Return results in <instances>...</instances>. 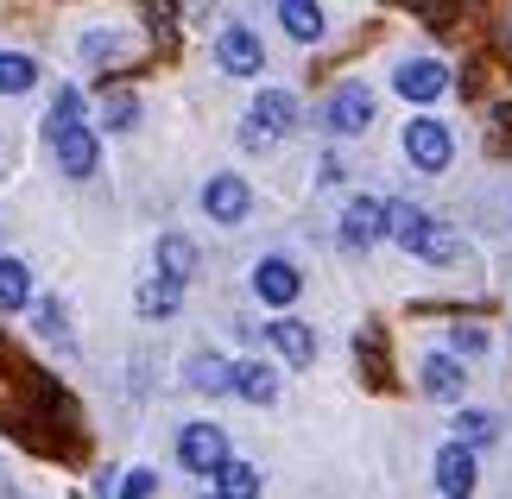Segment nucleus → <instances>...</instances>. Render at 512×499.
<instances>
[{
	"mask_svg": "<svg viewBox=\"0 0 512 499\" xmlns=\"http://www.w3.org/2000/svg\"><path fill=\"white\" fill-rule=\"evenodd\" d=\"M475 487H481L475 449L443 443V449H437V493H443V499H475Z\"/></svg>",
	"mask_w": 512,
	"mask_h": 499,
	"instance_id": "obj_7",
	"label": "nucleus"
},
{
	"mask_svg": "<svg viewBox=\"0 0 512 499\" xmlns=\"http://www.w3.org/2000/svg\"><path fill=\"white\" fill-rule=\"evenodd\" d=\"M209 493H215V499H260V468H253V462H228V468L209 481Z\"/></svg>",
	"mask_w": 512,
	"mask_h": 499,
	"instance_id": "obj_19",
	"label": "nucleus"
},
{
	"mask_svg": "<svg viewBox=\"0 0 512 499\" xmlns=\"http://www.w3.org/2000/svg\"><path fill=\"white\" fill-rule=\"evenodd\" d=\"M38 83V64L26 51H0V95H26Z\"/></svg>",
	"mask_w": 512,
	"mask_h": 499,
	"instance_id": "obj_22",
	"label": "nucleus"
},
{
	"mask_svg": "<svg viewBox=\"0 0 512 499\" xmlns=\"http://www.w3.org/2000/svg\"><path fill=\"white\" fill-rule=\"evenodd\" d=\"M253 291H260V304H272V310H285L291 297L304 291V272L291 266L285 253H266L260 266H253Z\"/></svg>",
	"mask_w": 512,
	"mask_h": 499,
	"instance_id": "obj_6",
	"label": "nucleus"
},
{
	"mask_svg": "<svg viewBox=\"0 0 512 499\" xmlns=\"http://www.w3.org/2000/svg\"><path fill=\"white\" fill-rule=\"evenodd\" d=\"M323 121H329V133H367V121H373V89L367 83H342L336 95H329Z\"/></svg>",
	"mask_w": 512,
	"mask_h": 499,
	"instance_id": "obj_9",
	"label": "nucleus"
},
{
	"mask_svg": "<svg viewBox=\"0 0 512 499\" xmlns=\"http://www.w3.org/2000/svg\"><path fill=\"white\" fill-rule=\"evenodd\" d=\"M51 152H57V165H64V177H89L95 158H102V146H95L89 127H70L64 139H51Z\"/></svg>",
	"mask_w": 512,
	"mask_h": 499,
	"instance_id": "obj_12",
	"label": "nucleus"
},
{
	"mask_svg": "<svg viewBox=\"0 0 512 499\" xmlns=\"http://www.w3.org/2000/svg\"><path fill=\"white\" fill-rule=\"evenodd\" d=\"M70 127H83V89H57L51 121H45V139H64Z\"/></svg>",
	"mask_w": 512,
	"mask_h": 499,
	"instance_id": "obj_23",
	"label": "nucleus"
},
{
	"mask_svg": "<svg viewBox=\"0 0 512 499\" xmlns=\"http://www.w3.org/2000/svg\"><path fill=\"white\" fill-rule=\"evenodd\" d=\"M177 455H184V468H190V474H209V481L234 462L222 424H184V436H177Z\"/></svg>",
	"mask_w": 512,
	"mask_h": 499,
	"instance_id": "obj_4",
	"label": "nucleus"
},
{
	"mask_svg": "<svg viewBox=\"0 0 512 499\" xmlns=\"http://www.w3.org/2000/svg\"><path fill=\"white\" fill-rule=\"evenodd\" d=\"M392 89H399L405 102H437V95L449 89V70L437 64V57H405V64L392 70Z\"/></svg>",
	"mask_w": 512,
	"mask_h": 499,
	"instance_id": "obj_8",
	"label": "nucleus"
},
{
	"mask_svg": "<svg viewBox=\"0 0 512 499\" xmlns=\"http://www.w3.org/2000/svg\"><path fill=\"white\" fill-rule=\"evenodd\" d=\"M133 304H140V316H171L177 304H184V285H171V278L152 272L140 291H133Z\"/></svg>",
	"mask_w": 512,
	"mask_h": 499,
	"instance_id": "obj_20",
	"label": "nucleus"
},
{
	"mask_svg": "<svg viewBox=\"0 0 512 499\" xmlns=\"http://www.w3.org/2000/svg\"><path fill=\"white\" fill-rule=\"evenodd\" d=\"M500 436V417L494 411H456V443L475 449V443H494Z\"/></svg>",
	"mask_w": 512,
	"mask_h": 499,
	"instance_id": "obj_25",
	"label": "nucleus"
},
{
	"mask_svg": "<svg viewBox=\"0 0 512 499\" xmlns=\"http://www.w3.org/2000/svg\"><path fill=\"white\" fill-rule=\"evenodd\" d=\"M430 228V215L418 209V203H405V196H392V203H386V234H392V241H399L405 253L411 247H418V234Z\"/></svg>",
	"mask_w": 512,
	"mask_h": 499,
	"instance_id": "obj_14",
	"label": "nucleus"
},
{
	"mask_svg": "<svg viewBox=\"0 0 512 499\" xmlns=\"http://www.w3.org/2000/svg\"><path fill=\"white\" fill-rule=\"evenodd\" d=\"M462 386H468V373H462L456 354H430L424 361V392L430 398H462Z\"/></svg>",
	"mask_w": 512,
	"mask_h": 499,
	"instance_id": "obj_16",
	"label": "nucleus"
},
{
	"mask_svg": "<svg viewBox=\"0 0 512 499\" xmlns=\"http://www.w3.org/2000/svg\"><path fill=\"white\" fill-rule=\"evenodd\" d=\"M386 234V203H373V196H354L342 209V247H373Z\"/></svg>",
	"mask_w": 512,
	"mask_h": 499,
	"instance_id": "obj_10",
	"label": "nucleus"
},
{
	"mask_svg": "<svg viewBox=\"0 0 512 499\" xmlns=\"http://www.w3.org/2000/svg\"><path fill=\"white\" fill-rule=\"evenodd\" d=\"M266 335H272V348H279L291 367H310V361H317V335H310V323H298V316L266 323Z\"/></svg>",
	"mask_w": 512,
	"mask_h": 499,
	"instance_id": "obj_11",
	"label": "nucleus"
},
{
	"mask_svg": "<svg viewBox=\"0 0 512 499\" xmlns=\"http://www.w3.org/2000/svg\"><path fill=\"white\" fill-rule=\"evenodd\" d=\"M418 259H430V266H449V259H462V234L449 228V222H437V215H430V228L418 234V247H411Z\"/></svg>",
	"mask_w": 512,
	"mask_h": 499,
	"instance_id": "obj_15",
	"label": "nucleus"
},
{
	"mask_svg": "<svg viewBox=\"0 0 512 499\" xmlns=\"http://www.w3.org/2000/svg\"><path fill=\"white\" fill-rule=\"evenodd\" d=\"M190 272H196V247L184 241V234H159V278L190 285Z\"/></svg>",
	"mask_w": 512,
	"mask_h": 499,
	"instance_id": "obj_17",
	"label": "nucleus"
},
{
	"mask_svg": "<svg viewBox=\"0 0 512 499\" xmlns=\"http://www.w3.org/2000/svg\"><path fill=\"white\" fill-rule=\"evenodd\" d=\"M203 215H209V222H222V228H241L247 215H253V190H247V177L215 171L209 184H203Z\"/></svg>",
	"mask_w": 512,
	"mask_h": 499,
	"instance_id": "obj_3",
	"label": "nucleus"
},
{
	"mask_svg": "<svg viewBox=\"0 0 512 499\" xmlns=\"http://www.w3.org/2000/svg\"><path fill=\"white\" fill-rule=\"evenodd\" d=\"M291 127H298V95H291V89H260L253 108H247L241 139H247V146H266V139H279Z\"/></svg>",
	"mask_w": 512,
	"mask_h": 499,
	"instance_id": "obj_1",
	"label": "nucleus"
},
{
	"mask_svg": "<svg viewBox=\"0 0 512 499\" xmlns=\"http://www.w3.org/2000/svg\"><path fill=\"white\" fill-rule=\"evenodd\" d=\"M133 121H140V95H133V89H108L102 95V127L133 133Z\"/></svg>",
	"mask_w": 512,
	"mask_h": 499,
	"instance_id": "obj_24",
	"label": "nucleus"
},
{
	"mask_svg": "<svg viewBox=\"0 0 512 499\" xmlns=\"http://www.w3.org/2000/svg\"><path fill=\"white\" fill-rule=\"evenodd\" d=\"M279 19H285L291 38H323V7H310V0H285Z\"/></svg>",
	"mask_w": 512,
	"mask_h": 499,
	"instance_id": "obj_26",
	"label": "nucleus"
},
{
	"mask_svg": "<svg viewBox=\"0 0 512 499\" xmlns=\"http://www.w3.org/2000/svg\"><path fill=\"white\" fill-rule=\"evenodd\" d=\"M152 487H159V474H152V468H133L127 487H121V499H152Z\"/></svg>",
	"mask_w": 512,
	"mask_h": 499,
	"instance_id": "obj_29",
	"label": "nucleus"
},
{
	"mask_svg": "<svg viewBox=\"0 0 512 499\" xmlns=\"http://www.w3.org/2000/svg\"><path fill=\"white\" fill-rule=\"evenodd\" d=\"M234 392H241L247 405H272V398H279V373L266 361H234Z\"/></svg>",
	"mask_w": 512,
	"mask_h": 499,
	"instance_id": "obj_13",
	"label": "nucleus"
},
{
	"mask_svg": "<svg viewBox=\"0 0 512 499\" xmlns=\"http://www.w3.org/2000/svg\"><path fill=\"white\" fill-rule=\"evenodd\" d=\"M32 316H38V329H45L51 342H64V304H57V297H38Z\"/></svg>",
	"mask_w": 512,
	"mask_h": 499,
	"instance_id": "obj_27",
	"label": "nucleus"
},
{
	"mask_svg": "<svg viewBox=\"0 0 512 499\" xmlns=\"http://www.w3.org/2000/svg\"><path fill=\"white\" fill-rule=\"evenodd\" d=\"M215 57H222L228 76H260L266 70V45H260V32H253V26H222Z\"/></svg>",
	"mask_w": 512,
	"mask_h": 499,
	"instance_id": "obj_5",
	"label": "nucleus"
},
{
	"mask_svg": "<svg viewBox=\"0 0 512 499\" xmlns=\"http://www.w3.org/2000/svg\"><path fill=\"white\" fill-rule=\"evenodd\" d=\"M184 379H190L196 392H234V367L222 361V354H190Z\"/></svg>",
	"mask_w": 512,
	"mask_h": 499,
	"instance_id": "obj_18",
	"label": "nucleus"
},
{
	"mask_svg": "<svg viewBox=\"0 0 512 499\" xmlns=\"http://www.w3.org/2000/svg\"><path fill=\"white\" fill-rule=\"evenodd\" d=\"M405 158L418 171H449V158H456V133H449L443 121H430V114H418V121H405Z\"/></svg>",
	"mask_w": 512,
	"mask_h": 499,
	"instance_id": "obj_2",
	"label": "nucleus"
},
{
	"mask_svg": "<svg viewBox=\"0 0 512 499\" xmlns=\"http://www.w3.org/2000/svg\"><path fill=\"white\" fill-rule=\"evenodd\" d=\"M32 304V272L19 259H0V310H26Z\"/></svg>",
	"mask_w": 512,
	"mask_h": 499,
	"instance_id": "obj_21",
	"label": "nucleus"
},
{
	"mask_svg": "<svg viewBox=\"0 0 512 499\" xmlns=\"http://www.w3.org/2000/svg\"><path fill=\"white\" fill-rule=\"evenodd\" d=\"M449 348H456V361H462V354H487V335L475 323H456V329H449Z\"/></svg>",
	"mask_w": 512,
	"mask_h": 499,
	"instance_id": "obj_28",
	"label": "nucleus"
}]
</instances>
